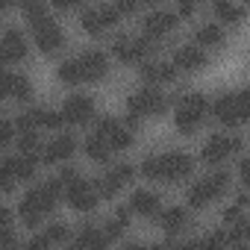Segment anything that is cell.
<instances>
[{
    "mask_svg": "<svg viewBox=\"0 0 250 250\" xmlns=\"http://www.w3.org/2000/svg\"><path fill=\"white\" fill-rule=\"evenodd\" d=\"M115 174H118V180H121V183H130V180L136 177V168H133V165H118V168H115Z\"/></svg>",
    "mask_w": 250,
    "mask_h": 250,
    "instance_id": "7bdbcfd3",
    "label": "cell"
},
{
    "mask_svg": "<svg viewBox=\"0 0 250 250\" xmlns=\"http://www.w3.org/2000/svg\"><path fill=\"white\" fill-rule=\"evenodd\" d=\"M194 42H197V47H221L224 44V30L215 27V24H206L194 33Z\"/></svg>",
    "mask_w": 250,
    "mask_h": 250,
    "instance_id": "7402d4cb",
    "label": "cell"
},
{
    "mask_svg": "<svg viewBox=\"0 0 250 250\" xmlns=\"http://www.w3.org/2000/svg\"><path fill=\"white\" fill-rule=\"evenodd\" d=\"M124 127H127L130 133H136V130L142 127V118H139V115H133V112H127V121H124Z\"/></svg>",
    "mask_w": 250,
    "mask_h": 250,
    "instance_id": "bcb514c9",
    "label": "cell"
},
{
    "mask_svg": "<svg viewBox=\"0 0 250 250\" xmlns=\"http://www.w3.org/2000/svg\"><path fill=\"white\" fill-rule=\"evenodd\" d=\"M80 21H83V30H85L88 36H94V39H100V36L106 33V27H103V21H100V15H97V9H85Z\"/></svg>",
    "mask_w": 250,
    "mask_h": 250,
    "instance_id": "4dcf8cb0",
    "label": "cell"
},
{
    "mask_svg": "<svg viewBox=\"0 0 250 250\" xmlns=\"http://www.w3.org/2000/svg\"><path fill=\"white\" fill-rule=\"evenodd\" d=\"M203 65H206V53H203L200 47H180V50L174 53V68H177V71L191 74V71H200Z\"/></svg>",
    "mask_w": 250,
    "mask_h": 250,
    "instance_id": "4fadbf2b",
    "label": "cell"
},
{
    "mask_svg": "<svg viewBox=\"0 0 250 250\" xmlns=\"http://www.w3.org/2000/svg\"><path fill=\"white\" fill-rule=\"evenodd\" d=\"M118 127H121V121H118V118H103V121L97 124V136H103V139H106V136H109V133H115Z\"/></svg>",
    "mask_w": 250,
    "mask_h": 250,
    "instance_id": "8d00e7d4",
    "label": "cell"
},
{
    "mask_svg": "<svg viewBox=\"0 0 250 250\" xmlns=\"http://www.w3.org/2000/svg\"><path fill=\"white\" fill-rule=\"evenodd\" d=\"M241 212H244V206H238V203H232L229 209H224V224H227V227H232V224H235V221L241 218Z\"/></svg>",
    "mask_w": 250,
    "mask_h": 250,
    "instance_id": "ab89813d",
    "label": "cell"
},
{
    "mask_svg": "<svg viewBox=\"0 0 250 250\" xmlns=\"http://www.w3.org/2000/svg\"><path fill=\"white\" fill-rule=\"evenodd\" d=\"M80 65V74H83V83H100L106 74H109V56L100 53V50H91L85 56L77 59Z\"/></svg>",
    "mask_w": 250,
    "mask_h": 250,
    "instance_id": "ba28073f",
    "label": "cell"
},
{
    "mask_svg": "<svg viewBox=\"0 0 250 250\" xmlns=\"http://www.w3.org/2000/svg\"><path fill=\"white\" fill-rule=\"evenodd\" d=\"M215 15H218L227 27H238L241 18H244V9L235 6L232 0H215Z\"/></svg>",
    "mask_w": 250,
    "mask_h": 250,
    "instance_id": "44dd1931",
    "label": "cell"
},
{
    "mask_svg": "<svg viewBox=\"0 0 250 250\" xmlns=\"http://www.w3.org/2000/svg\"><path fill=\"white\" fill-rule=\"evenodd\" d=\"M133 136H136V133H130L127 127H118L115 133L106 136V145H109V150H118V153H121V150H130V147H133Z\"/></svg>",
    "mask_w": 250,
    "mask_h": 250,
    "instance_id": "d4e9b609",
    "label": "cell"
},
{
    "mask_svg": "<svg viewBox=\"0 0 250 250\" xmlns=\"http://www.w3.org/2000/svg\"><path fill=\"white\" fill-rule=\"evenodd\" d=\"M9 3H21V0H9Z\"/></svg>",
    "mask_w": 250,
    "mask_h": 250,
    "instance_id": "11a10c76",
    "label": "cell"
},
{
    "mask_svg": "<svg viewBox=\"0 0 250 250\" xmlns=\"http://www.w3.org/2000/svg\"><path fill=\"white\" fill-rule=\"evenodd\" d=\"M18 218H21L27 227H39V224H42L44 212H42V206H39V194H36V188H30L27 197L21 200V206H18Z\"/></svg>",
    "mask_w": 250,
    "mask_h": 250,
    "instance_id": "2e32d148",
    "label": "cell"
},
{
    "mask_svg": "<svg viewBox=\"0 0 250 250\" xmlns=\"http://www.w3.org/2000/svg\"><path fill=\"white\" fill-rule=\"evenodd\" d=\"M180 106H183V109H191V112H200V115H206V109H209V100H206L203 94L191 91V94H183V97H180Z\"/></svg>",
    "mask_w": 250,
    "mask_h": 250,
    "instance_id": "1f68e13d",
    "label": "cell"
},
{
    "mask_svg": "<svg viewBox=\"0 0 250 250\" xmlns=\"http://www.w3.org/2000/svg\"><path fill=\"white\" fill-rule=\"evenodd\" d=\"M227 188H229V174H224V171L221 174H212V177H206V180H200L197 186L188 188L186 203H188V209H206L212 200L224 197Z\"/></svg>",
    "mask_w": 250,
    "mask_h": 250,
    "instance_id": "7a4b0ae2",
    "label": "cell"
},
{
    "mask_svg": "<svg viewBox=\"0 0 250 250\" xmlns=\"http://www.w3.org/2000/svg\"><path fill=\"white\" fill-rule=\"evenodd\" d=\"M15 130H18V133H30V130H39L36 109H30V112H21V115L15 118Z\"/></svg>",
    "mask_w": 250,
    "mask_h": 250,
    "instance_id": "d6a6232c",
    "label": "cell"
},
{
    "mask_svg": "<svg viewBox=\"0 0 250 250\" xmlns=\"http://www.w3.org/2000/svg\"><path fill=\"white\" fill-rule=\"evenodd\" d=\"M136 3H139V6H153L156 0H136Z\"/></svg>",
    "mask_w": 250,
    "mask_h": 250,
    "instance_id": "db71d44e",
    "label": "cell"
},
{
    "mask_svg": "<svg viewBox=\"0 0 250 250\" xmlns=\"http://www.w3.org/2000/svg\"><path fill=\"white\" fill-rule=\"evenodd\" d=\"M50 3H53L59 12H68V9H74V0H50Z\"/></svg>",
    "mask_w": 250,
    "mask_h": 250,
    "instance_id": "f907efd6",
    "label": "cell"
},
{
    "mask_svg": "<svg viewBox=\"0 0 250 250\" xmlns=\"http://www.w3.org/2000/svg\"><path fill=\"white\" fill-rule=\"evenodd\" d=\"M56 77H59V83H62V85H80V83H83V74H80L77 59L62 62V65H59V71H56Z\"/></svg>",
    "mask_w": 250,
    "mask_h": 250,
    "instance_id": "4316f807",
    "label": "cell"
},
{
    "mask_svg": "<svg viewBox=\"0 0 250 250\" xmlns=\"http://www.w3.org/2000/svg\"><path fill=\"white\" fill-rule=\"evenodd\" d=\"M127 109L139 118H162L168 112V97L162 91H156L153 85H147V88H142L139 94H133L127 100Z\"/></svg>",
    "mask_w": 250,
    "mask_h": 250,
    "instance_id": "3957f363",
    "label": "cell"
},
{
    "mask_svg": "<svg viewBox=\"0 0 250 250\" xmlns=\"http://www.w3.org/2000/svg\"><path fill=\"white\" fill-rule=\"evenodd\" d=\"M15 224V215L6 209V206H0V229H6V227H12Z\"/></svg>",
    "mask_w": 250,
    "mask_h": 250,
    "instance_id": "f6af8a7d",
    "label": "cell"
},
{
    "mask_svg": "<svg viewBox=\"0 0 250 250\" xmlns=\"http://www.w3.org/2000/svg\"><path fill=\"white\" fill-rule=\"evenodd\" d=\"M9 97V74H0V100Z\"/></svg>",
    "mask_w": 250,
    "mask_h": 250,
    "instance_id": "681fc988",
    "label": "cell"
},
{
    "mask_svg": "<svg viewBox=\"0 0 250 250\" xmlns=\"http://www.w3.org/2000/svg\"><path fill=\"white\" fill-rule=\"evenodd\" d=\"M9 97L27 103V100L33 97V85H30V80H27V77H15V74H9Z\"/></svg>",
    "mask_w": 250,
    "mask_h": 250,
    "instance_id": "484cf974",
    "label": "cell"
},
{
    "mask_svg": "<svg viewBox=\"0 0 250 250\" xmlns=\"http://www.w3.org/2000/svg\"><path fill=\"white\" fill-rule=\"evenodd\" d=\"M0 44H3L9 62H21V59H27V39H24L21 30H6V36L0 39Z\"/></svg>",
    "mask_w": 250,
    "mask_h": 250,
    "instance_id": "e0dca14e",
    "label": "cell"
},
{
    "mask_svg": "<svg viewBox=\"0 0 250 250\" xmlns=\"http://www.w3.org/2000/svg\"><path fill=\"white\" fill-rule=\"evenodd\" d=\"M77 150V142L71 136H59L56 142H50L47 147H42V162L44 165H56V162H65L68 156H74Z\"/></svg>",
    "mask_w": 250,
    "mask_h": 250,
    "instance_id": "7c38bea8",
    "label": "cell"
},
{
    "mask_svg": "<svg viewBox=\"0 0 250 250\" xmlns=\"http://www.w3.org/2000/svg\"><path fill=\"white\" fill-rule=\"evenodd\" d=\"M47 241L50 244H59V241H68L71 238V229H68V224H53V227H47Z\"/></svg>",
    "mask_w": 250,
    "mask_h": 250,
    "instance_id": "836d02e7",
    "label": "cell"
},
{
    "mask_svg": "<svg viewBox=\"0 0 250 250\" xmlns=\"http://www.w3.org/2000/svg\"><path fill=\"white\" fill-rule=\"evenodd\" d=\"M47 244H50V241H47V235H36V238L30 241V247H33V250H42V247H47Z\"/></svg>",
    "mask_w": 250,
    "mask_h": 250,
    "instance_id": "816d5d0a",
    "label": "cell"
},
{
    "mask_svg": "<svg viewBox=\"0 0 250 250\" xmlns=\"http://www.w3.org/2000/svg\"><path fill=\"white\" fill-rule=\"evenodd\" d=\"M159 224H162V229H165L168 235H177V232L186 229V224H188V212L180 209V206H171V209H165V212L159 215Z\"/></svg>",
    "mask_w": 250,
    "mask_h": 250,
    "instance_id": "ac0fdd59",
    "label": "cell"
},
{
    "mask_svg": "<svg viewBox=\"0 0 250 250\" xmlns=\"http://www.w3.org/2000/svg\"><path fill=\"white\" fill-rule=\"evenodd\" d=\"M174 124H177V130H180V136H194L197 130H200V124H203V115L200 112H191V109H177V118H174Z\"/></svg>",
    "mask_w": 250,
    "mask_h": 250,
    "instance_id": "d6986e66",
    "label": "cell"
},
{
    "mask_svg": "<svg viewBox=\"0 0 250 250\" xmlns=\"http://www.w3.org/2000/svg\"><path fill=\"white\" fill-rule=\"evenodd\" d=\"M36 121L44 130H62V124H65L62 112H53V109H36Z\"/></svg>",
    "mask_w": 250,
    "mask_h": 250,
    "instance_id": "f546056e",
    "label": "cell"
},
{
    "mask_svg": "<svg viewBox=\"0 0 250 250\" xmlns=\"http://www.w3.org/2000/svg\"><path fill=\"white\" fill-rule=\"evenodd\" d=\"M194 6H197L194 0H177V9H180L177 18H191L194 15Z\"/></svg>",
    "mask_w": 250,
    "mask_h": 250,
    "instance_id": "60d3db41",
    "label": "cell"
},
{
    "mask_svg": "<svg viewBox=\"0 0 250 250\" xmlns=\"http://www.w3.org/2000/svg\"><path fill=\"white\" fill-rule=\"evenodd\" d=\"M112 6H115V9L121 12V18H124V15H133V12L139 9V3H136V0H115Z\"/></svg>",
    "mask_w": 250,
    "mask_h": 250,
    "instance_id": "f35d334b",
    "label": "cell"
},
{
    "mask_svg": "<svg viewBox=\"0 0 250 250\" xmlns=\"http://www.w3.org/2000/svg\"><path fill=\"white\" fill-rule=\"evenodd\" d=\"M36 162H39V156H12V159H6L3 165L15 174V180L18 183H30V180H36Z\"/></svg>",
    "mask_w": 250,
    "mask_h": 250,
    "instance_id": "9a60e30c",
    "label": "cell"
},
{
    "mask_svg": "<svg viewBox=\"0 0 250 250\" xmlns=\"http://www.w3.org/2000/svg\"><path fill=\"white\" fill-rule=\"evenodd\" d=\"M39 150H42L39 130H30V133H21V136H18V153H24V156H39Z\"/></svg>",
    "mask_w": 250,
    "mask_h": 250,
    "instance_id": "f1b7e54d",
    "label": "cell"
},
{
    "mask_svg": "<svg viewBox=\"0 0 250 250\" xmlns=\"http://www.w3.org/2000/svg\"><path fill=\"white\" fill-rule=\"evenodd\" d=\"M194 162L188 153H165L156 156V180L159 183H180L186 177H191Z\"/></svg>",
    "mask_w": 250,
    "mask_h": 250,
    "instance_id": "277c9868",
    "label": "cell"
},
{
    "mask_svg": "<svg viewBox=\"0 0 250 250\" xmlns=\"http://www.w3.org/2000/svg\"><path fill=\"white\" fill-rule=\"evenodd\" d=\"M62 118H65V124H77V127H83V124H88L94 118V100L88 94L68 97L65 106H62Z\"/></svg>",
    "mask_w": 250,
    "mask_h": 250,
    "instance_id": "52a82bcc",
    "label": "cell"
},
{
    "mask_svg": "<svg viewBox=\"0 0 250 250\" xmlns=\"http://www.w3.org/2000/svg\"><path fill=\"white\" fill-rule=\"evenodd\" d=\"M177 24H180V18H177L174 12H153V15L145 18V36H150V39H162V36L174 33Z\"/></svg>",
    "mask_w": 250,
    "mask_h": 250,
    "instance_id": "8fae6325",
    "label": "cell"
},
{
    "mask_svg": "<svg viewBox=\"0 0 250 250\" xmlns=\"http://www.w3.org/2000/svg\"><path fill=\"white\" fill-rule=\"evenodd\" d=\"M121 180H118V174L112 171V174H106V177H100L97 183H94V191H97V197H115L118 191H121Z\"/></svg>",
    "mask_w": 250,
    "mask_h": 250,
    "instance_id": "83f0119b",
    "label": "cell"
},
{
    "mask_svg": "<svg viewBox=\"0 0 250 250\" xmlns=\"http://www.w3.org/2000/svg\"><path fill=\"white\" fill-rule=\"evenodd\" d=\"M15 244H18V235H15V229H12V227L0 229V247H15Z\"/></svg>",
    "mask_w": 250,
    "mask_h": 250,
    "instance_id": "b9f144b4",
    "label": "cell"
},
{
    "mask_svg": "<svg viewBox=\"0 0 250 250\" xmlns=\"http://www.w3.org/2000/svg\"><path fill=\"white\" fill-rule=\"evenodd\" d=\"M12 139H15V127L6 124V121H0V147H9Z\"/></svg>",
    "mask_w": 250,
    "mask_h": 250,
    "instance_id": "74e56055",
    "label": "cell"
},
{
    "mask_svg": "<svg viewBox=\"0 0 250 250\" xmlns=\"http://www.w3.org/2000/svg\"><path fill=\"white\" fill-rule=\"evenodd\" d=\"M212 115L224 124L227 130H235L241 124L250 121V91H235V94H224L212 103Z\"/></svg>",
    "mask_w": 250,
    "mask_h": 250,
    "instance_id": "6da1fadb",
    "label": "cell"
},
{
    "mask_svg": "<svg viewBox=\"0 0 250 250\" xmlns=\"http://www.w3.org/2000/svg\"><path fill=\"white\" fill-rule=\"evenodd\" d=\"M97 15H100V21H103V27L109 30V27H115L118 21H121V12L115 9V6H103V9H97Z\"/></svg>",
    "mask_w": 250,
    "mask_h": 250,
    "instance_id": "d590c367",
    "label": "cell"
},
{
    "mask_svg": "<svg viewBox=\"0 0 250 250\" xmlns=\"http://www.w3.org/2000/svg\"><path fill=\"white\" fill-rule=\"evenodd\" d=\"M162 200H159V194H153V191H133V197H130V212H136V215H145V218H153V215H159V206Z\"/></svg>",
    "mask_w": 250,
    "mask_h": 250,
    "instance_id": "5bb4252c",
    "label": "cell"
},
{
    "mask_svg": "<svg viewBox=\"0 0 250 250\" xmlns=\"http://www.w3.org/2000/svg\"><path fill=\"white\" fill-rule=\"evenodd\" d=\"M235 153H241V139L238 136H212L209 145L203 147V162L206 165H224Z\"/></svg>",
    "mask_w": 250,
    "mask_h": 250,
    "instance_id": "5b68a950",
    "label": "cell"
},
{
    "mask_svg": "<svg viewBox=\"0 0 250 250\" xmlns=\"http://www.w3.org/2000/svg\"><path fill=\"white\" fill-rule=\"evenodd\" d=\"M9 65V56H6V50H3V44H0V71H3Z\"/></svg>",
    "mask_w": 250,
    "mask_h": 250,
    "instance_id": "f5cc1de1",
    "label": "cell"
},
{
    "mask_svg": "<svg viewBox=\"0 0 250 250\" xmlns=\"http://www.w3.org/2000/svg\"><path fill=\"white\" fill-rule=\"evenodd\" d=\"M33 36H36L39 50H42V53H47V56H53V53H59V50L65 47V36H62V30L53 24V18H50V21H44L42 27H36V30H33Z\"/></svg>",
    "mask_w": 250,
    "mask_h": 250,
    "instance_id": "9c48e42d",
    "label": "cell"
},
{
    "mask_svg": "<svg viewBox=\"0 0 250 250\" xmlns=\"http://www.w3.org/2000/svg\"><path fill=\"white\" fill-rule=\"evenodd\" d=\"M15 174L6 168V165H0V194H9V191H15Z\"/></svg>",
    "mask_w": 250,
    "mask_h": 250,
    "instance_id": "e575fe53",
    "label": "cell"
},
{
    "mask_svg": "<svg viewBox=\"0 0 250 250\" xmlns=\"http://www.w3.org/2000/svg\"><path fill=\"white\" fill-rule=\"evenodd\" d=\"M74 180H80V174H77L74 168H65V171L59 174V183H62V186H71Z\"/></svg>",
    "mask_w": 250,
    "mask_h": 250,
    "instance_id": "7dc6e473",
    "label": "cell"
},
{
    "mask_svg": "<svg viewBox=\"0 0 250 250\" xmlns=\"http://www.w3.org/2000/svg\"><path fill=\"white\" fill-rule=\"evenodd\" d=\"M65 200H68V206L77 209V212H91L100 197H97L94 186H88V183L80 177V180H74L71 186H65Z\"/></svg>",
    "mask_w": 250,
    "mask_h": 250,
    "instance_id": "8992f818",
    "label": "cell"
},
{
    "mask_svg": "<svg viewBox=\"0 0 250 250\" xmlns=\"http://www.w3.org/2000/svg\"><path fill=\"white\" fill-rule=\"evenodd\" d=\"M238 183L241 186H250V159H241L238 162Z\"/></svg>",
    "mask_w": 250,
    "mask_h": 250,
    "instance_id": "ee69618b",
    "label": "cell"
},
{
    "mask_svg": "<svg viewBox=\"0 0 250 250\" xmlns=\"http://www.w3.org/2000/svg\"><path fill=\"white\" fill-rule=\"evenodd\" d=\"M21 12H24V18H27V24L36 30V27H42L44 21H50V15H47V6H44V0H21Z\"/></svg>",
    "mask_w": 250,
    "mask_h": 250,
    "instance_id": "ffe728a7",
    "label": "cell"
},
{
    "mask_svg": "<svg viewBox=\"0 0 250 250\" xmlns=\"http://www.w3.org/2000/svg\"><path fill=\"white\" fill-rule=\"evenodd\" d=\"M203 244H212V247L227 244V232H212V235H206V238H203Z\"/></svg>",
    "mask_w": 250,
    "mask_h": 250,
    "instance_id": "c3c4849f",
    "label": "cell"
},
{
    "mask_svg": "<svg viewBox=\"0 0 250 250\" xmlns=\"http://www.w3.org/2000/svg\"><path fill=\"white\" fill-rule=\"evenodd\" d=\"M180 77V71L174 68V62H142V80L147 85H171Z\"/></svg>",
    "mask_w": 250,
    "mask_h": 250,
    "instance_id": "30bf717a",
    "label": "cell"
},
{
    "mask_svg": "<svg viewBox=\"0 0 250 250\" xmlns=\"http://www.w3.org/2000/svg\"><path fill=\"white\" fill-rule=\"evenodd\" d=\"M109 145H106V139L103 136H91V139H85V156L88 159H94V162H109Z\"/></svg>",
    "mask_w": 250,
    "mask_h": 250,
    "instance_id": "cb8c5ba5",
    "label": "cell"
},
{
    "mask_svg": "<svg viewBox=\"0 0 250 250\" xmlns=\"http://www.w3.org/2000/svg\"><path fill=\"white\" fill-rule=\"evenodd\" d=\"M106 235L94 227H83V232L74 238V247H85V250H97V247H106Z\"/></svg>",
    "mask_w": 250,
    "mask_h": 250,
    "instance_id": "603a6c76",
    "label": "cell"
}]
</instances>
